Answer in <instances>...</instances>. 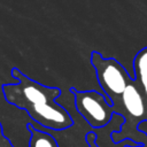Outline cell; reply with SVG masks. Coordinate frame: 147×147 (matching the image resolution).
<instances>
[{
    "label": "cell",
    "instance_id": "1",
    "mask_svg": "<svg viewBox=\"0 0 147 147\" xmlns=\"http://www.w3.org/2000/svg\"><path fill=\"white\" fill-rule=\"evenodd\" d=\"M10 75L17 79V83L1 85L8 103L25 110L34 122L46 129L64 130L72 124L69 113L54 101L60 94L59 88L47 87L32 80L17 68H13Z\"/></svg>",
    "mask_w": 147,
    "mask_h": 147
},
{
    "label": "cell",
    "instance_id": "2",
    "mask_svg": "<svg viewBox=\"0 0 147 147\" xmlns=\"http://www.w3.org/2000/svg\"><path fill=\"white\" fill-rule=\"evenodd\" d=\"M91 62L96 70V76L102 90L109 96L122 94L125 86L130 83L124 67L113 57L105 59L98 52L91 54Z\"/></svg>",
    "mask_w": 147,
    "mask_h": 147
},
{
    "label": "cell",
    "instance_id": "3",
    "mask_svg": "<svg viewBox=\"0 0 147 147\" xmlns=\"http://www.w3.org/2000/svg\"><path fill=\"white\" fill-rule=\"evenodd\" d=\"M75 99L77 110L90 125L101 127L109 122L113 110L102 94L95 91L76 92Z\"/></svg>",
    "mask_w": 147,
    "mask_h": 147
},
{
    "label": "cell",
    "instance_id": "4",
    "mask_svg": "<svg viewBox=\"0 0 147 147\" xmlns=\"http://www.w3.org/2000/svg\"><path fill=\"white\" fill-rule=\"evenodd\" d=\"M122 101L124 103V107L126 111L137 118H140L146 113V107L144 99L140 94V92L137 90V87L133 84H127L122 92Z\"/></svg>",
    "mask_w": 147,
    "mask_h": 147
},
{
    "label": "cell",
    "instance_id": "5",
    "mask_svg": "<svg viewBox=\"0 0 147 147\" xmlns=\"http://www.w3.org/2000/svg\"><path fill=\"white\" fill-rule=\"evenodd\" d=\"M133 68L136 77L139 80L145 95L147 96V47H144L137 53L133 60Z\"/></svg>",
    "mask_w": 147,
    "mask_h": 147
},
{
    "label": "cell",
    "instance_id": "6",
    "mask_svg": "<svg viewBox=\"0 0 147 147\" xmlns=\"http://www.w3.org/2000/svg\"><path fill=\"white\" fill-rule=\"evenodd\" d=\"M26 127L31 133L29 140V147H59L56 140L49 133L37 130L31 124H28Z\"/></svg>",
    "mask_w": 147,
    "mask_h": 147
},
{
    "label": "cell",
    "instance_id": "7",
    "mask_svg": "<svg viewBox=\"0 0 147 147\" xmlns=\"http://www.w3.org/2000/svg\"><path fill=\"white\" fill-rule=\"evenodd\" d=\"M0 147H14V146H13V144L10 142V140L5 137V138L0 141Z\"/></svg>",
    "mask_w": 147,
    "mask_h": 147
},
{
    "label": "cell",
    "instance_id": "8",
    "mask_svg": "<svg viewBox=\"0 0 147 147\" xmlns=\"http://www.w3.org/2000/svg\"><path fill=\"white\" fill-rule=\"evenodd\" d=\"M5 138V134H3V131H2V124L0 123V141Z\"/></svg>",
    "mask_w": 147,
    "mask_h": 147
}]
</instances>
